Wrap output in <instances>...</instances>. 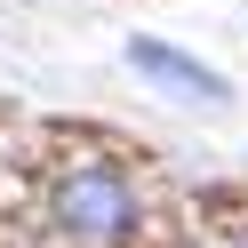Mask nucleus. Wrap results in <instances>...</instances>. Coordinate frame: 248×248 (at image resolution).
<instances>
[{
	"mask_svg": "<svg viewBox=\"0 0 248 248\" xmlns=\"http://www.w3.org/2000/svg\"><path fill=\"white\" fill-rule=\"evenodd\" d=\"M48 224L80 248H120L136 232V184L112 152L96 144H64L48 160Z\"/></svg>",
	"mask_w": 248,
	"mask_h": 248,
	"instance_id": "f257e3e1",
	"label": "nucleus"
},
{
	"mask_svg": "<svg viewBox=\"0 0 248 248\" xmlns=\"http://www.w3.org/2000/svg\"><path fill=\"white\" fill-rule=\"evenodd\" d=\"M128 64L144 72V80H160V88H176L184 104H224V80H216L208 64H192V56H176V48H160V40H128Z\"/></svg>",
	"mask_w": 248,
	"mask_h": 248,
	"instance_id": "f03ea898",
	"label": "nucleus"
}]
</instances>
